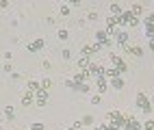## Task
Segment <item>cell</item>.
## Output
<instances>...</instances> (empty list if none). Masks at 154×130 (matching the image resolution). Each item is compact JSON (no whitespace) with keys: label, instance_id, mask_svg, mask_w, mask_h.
I'll return each mask as SVG.
<instances>
[{"label":"cell","instance_id":"obj_1","mask_svg":"<svg viewBox=\"0 0 154 130\" xmlns=\"http://www.w3.org/2000/svg\"><path fill=\"white\" fill-rule=\"evenodd\" d=\"M137 106L141 108L143 113H150V111H152V102L148 100L146 93H137Z\"/></svg>","mask_w":154,"mask_h":130},{"label":"cell","instance_id":"obj_2","mask_svg":"<svg viewBox=\"0 0 154 130\" xmlns=\"http://www.w3.org/2000/svg\"><path fill=\"white\" fill-rule=\"evenodd\" d=\"M111 63H113V67H115L119 74H122V72H126V69H128L126 61H124L122 56H117V54H111Z\"/></svg>","mask_w":154,"mask_h":130},{"label":"cell","instance_id":"obj_3","mask_svg":"<svg viewBox=\"0 0 154 130\" xmlns=\"http://www.w3.org/2000/svg\"><path fill=\"white\" fill-rule=\"evenodd\" d=\"M89 76L96 78V80H98V78H104V67L98 65V63H94V65L89 67Z\"/></svg>","mask_w":154,"mask_h":130},{"label":"cell","instance_id":"obj_4","mask_svg":"<svg viewBox=\"0 0 154 130\" xmlns=\"http://www.w3.org/2000/svg\"><path fill=\"white\" fill-rule=\"evenodd\" d=\"M119 24H128V26H137V17L132 15L130 11H124L119 17Z\"/></svg>","mask_w":154,"mask_h":130},{"label":"cell","instance_id":"obj_5","mask_svg":"<svg viewBox=\"0 0 154 130\" xmlns=\"http://www.w3.org/2000/svg\"><path fill=\"white\" fill-rule=\"evenodd\" d=\"M96 41H98V46H111V39H109L106 31H96Z\"/></svg>","mask_w":154,"mask_h":130},{"label":"cell","instance_id":"obj_6","mask_svg":"<svg viewBox=\"0 0 154 130\" xmlns=\"http://www.w3.org/2000/svg\"><path fill=\"white\" fill-rule=\"evenodd\" d=\"M124 130H141V126L137 124L135 117H126V124H124Z\"/></svg>","mask_w":154,"mask_h":130},{"label":"cell","instance_id":"obj_7","mask_svg":"<svg viewBox=\"0 0 154 130\" xmlns=\"http://www.w3.org/2000/svg\"><path fill=\"white\" fill-rule=\"evenodd\" d=\"M37 106H46V102H48V91L46 89H42V91H37Z\"/></svg>","mask_w":154,"mask_h":130},{"label":"cell","instance_id":"obj_8","mask_svg":"<svg viewBox=\"0 0 154 130\" xmlns=\"http://www.w3.org/2000/svg\"><path fill=\"white\" fill-rule=\"evenodd\" d=\"M124 50H126L128 54H132V56H141L143 54V50L139 46H124Z\"/></svg>","mask_w":154,"mask_h":130},{"label":"cell","instance_id":"obj_9","mask_svg":"<svg viewBox=\"0 0 154 130\" xmlns=\"http://www.w3.org/2000/svg\"><path fill=\"white\" fill-rule=\"evenodd\" d=\"M91 65H94V61H91L89 56H80V59H78V67H83V69H89Z\"/></svg>","mask_w":154,"mask_h":130},{"label":"cell","instance_id":"obj_10","mask_svg":"<svg viewBox=\"0 0 154 130\" xmlns=\"http://www.w3.org/2000/svg\"><path fill=\"white\" fill-rule=\"evenodd\" d=\"M44 48V39H35L33 44H28V50L30 52H37V50H42Z\"/></svg>","mask_w":154,"mask_h":130},{"label":"cell","instance_id":"obj_11","mask_svg":"<svg viewBox=\"0 0 154 130\" xmlns=\"http://www.w3.org/2000/svg\"><path fill=\"white\" fill-rule=\"evenodd\" d=\"M111 13H113V17H122V13H124V9H122L117 2H113L111 5Z\"/></svg>","mask_w":154,"mask_h":130},{"label":"cell","instance_id":"obj_12","mask_svg":"<svg viewBox=\"0 0 154 130\" xmlns=\"http://www.w3.org/2000/svg\"><path fill=\"white\" fill-rule=\"evenodd\" d=\"M104 76L109 78V80H111V78H119V72H117V69H115V67L111 65L109 69H104Z\"/></svg>","mask_w":154,"mask_h":130},{"label":"cell","instance_id":"obj_13","mask_svg":"<svg viewBox=\"0 0 154 130\" xmlns=\"http://www.w3.org/2000/svg\"><path fill=\"white\" fill-rule=\"evenodd\" d=\"M117 44L124 48V46H128V33H117Z\"/></svg>","mask_w":154,"mask_h":130},{"label":"cell","instance_id":"obj_14","mask_svg":"<svg viewBox=\"0 0 154 130\" xmlns=\"http://www.w3.org/2000/svg\"><path fill=\"white\" fill-rule=\"evenodd\" d=\"M30 104H33V93L26 91V93L22 95V106H30Z\"/></svg>","mask_w":154,"mask_h":130},{"label":"cell","instance_id":"obj_15","mask_svg":"<svg viewBox=\"0 0 154 130\" xmlns=\"http://www.w3.org/2000/svg\"><path fill=\"white\" fill-rule=\"evenodd\" d=\"M96 85H98V91H100V93H104V91H106V76H104V78H98Z\"/></svg>","mask_w":154,"mask_h":130},{"label":"cell","instance_id":"obj_16","mask_svg":"<svg viewBox=\"0 0 154 130\" xmlns=\"http://www.w3.org/2000/svg\"><path fill=\"white\" fill-rule=\"evenodd\" d=\"M28 91H30V93L42 91V85H39V83H35V80H30V83H28Z\"/></svg>","mask_w":154,"mask_h":130},{"label":"cell","instance_id":"obj_17","mask_svg":"<svg viewBox=\"0 0 154 130\" xmlns=\"http://www.w3.org/2000/svg\"><path fill=\"white\" fill-rule=\"evenodd\" d=\"M130 13L135 15V17L141 15V13H143V7H141V5H132V7H130Z\"/></svg>","mask_w":154,"mask_h":130},{"label":"cell","instance_id":"obj_18","mask_svg":"<svg viewBox=\"0 0 154 130\" xmlns=\"http://www.w3.org/2000/svg\"><path fill=\"white\" fill-rule=\"evenodd\" d=\"M111 85L115 89H122V87H124V80H122V78H111Z\"/></svg>","mask_w":154,"mask_h":130},{"label":"cell","instance_id":"obj_19","mask_svg":"<svg viewBox=\"0 0 154 130\" xmlns=\"http://www.w3.org/2000/svg\"><path fill=\"white\" fill-rule=\"evenodd\" d=\"M146 35L150 39H154V24H146Z\"/></svg>","mask_w":154,"mask_h":130},{"label":"cell","instance_id":"obj_20","mask_svg":"<svg viewBox=\"0 0 154 130\" xmlns=\"http://www.w3.org/2000/svg\"><path fill=\"white\" fill-rule=\"evenodd\" d=\"M76 91L87 93V91H89V85H87V83H78V85H76Z\"/></svg>","mask_w":154,"mask_h":130},{"label":"cell","instance_id":"obj_21","mask_svg":"<svg viewBox=\"0 0 154 130\" xmlns=\"http://www.w3.org/2000/svg\"><path fill=\"white\" fill-rule=\"evenodd\" d=\"M13 113H15L13 106H7V108H5V117H7V119H13Z\"/></svg>","mask_w":154,"mask_h":130},{"label":"cell","instance_id":"obj_22","mask_svg":"<svg viewBox=\"0 0 154 130\" xmlns=\"http://www.w3.org/2000/svg\"><path fill=\"white\" fill-rule=\"evenodd\" d=\"M143 130H154V122H152V119H148V122L143 124Z\"/></svg>","mask_w":154,"mask_h":130},{"label":"cell","instance_id":"obj_23","mask_svg":"<svg viewBox=\"0 0 154 130\" xmlns=\"http://www.w3.org/2000/svg\"><path fill=\"white\" fill-rule=\"evenodd\" d=\"M59 39H61V41H65V39H67V31H65V28H61V31H59Z\"/></svg>","mask_w":154,"mask_h":130},{"label":"cell","instance_id":"obj_24","mask_svg":"<svg viewBox=\"0 0 154 130\" xmlns=\"http://www.w3.org/2000/svg\"><path fill=\"white\" fill-rule=\"evenodd\" d=\"M61 15H69V5H63V7H61Z\"/></svg>","mask_w":154,"mask_h":130},{"label":"cell","instance_id":"obj_25","mask_svg":"<svg viewBox=\"0 0 154 130\" xmlns=\"http://www.w3.org/2000/svg\"><path fill=\"white\" fill-rule=\"evenodd\" d=\"M30 130H46V128H44V124H39V122H37V124L30 126Z\"/></svg>","mask_w":154,"mask_h":130},{"label":"cell","instance_id":"obj_26","mask_svg":"<svg viewBox=\"0 0 154 130\" xmlns=\"http://www.w3.org/2000/svg\"><path fill=\"white\" fill-rule=\"evenodd\" d=\"M50 85H52V83H50V78H44V80H42V89H48Z\"/></svg>","mask_w":154,"mask_h":130},{"label":"cell","instance_id":"obj_27","mask_svg":"<svg viewBox=\"0 0 154 130\" xmlns=\"http://www.w3.org/2000/svg\"><path fill=\"white\" fill-rule=\"evenodd\" d=\"M83 126H85L83 122H74V126H72V128H74V130H83Z\"/></svg>","mask_w":154,"mask_h":130},{"label":"cell","instance_id":"obj_28","mask_svg":"<svg viewBox=\"0 0 154 130\" xmlns=\"http://www.w3.org/2000/svg\"><path fill=\"white\" fill-rule=\"evenodd\" d=\"M2 69H5V72H9V74L13 72V67H11V63H5V65H2Z\"/></svg>","mask_w":154,"mask_h":130},{"label":"cell","instance_id":"obj_29","mask_svg":"<svg viewBox=\"0 0 154 130\" xmlns=\"http://www.w3.org/2000/svg\"><path fill=\"white\" fill-rule=\"evenodd\" d=\"M91 122H94V117H91V115H85V119H83V124H91Z\"/></svg>","mask_w":154,"mask_h":130},{"label":"cell","instance_id":"obj_30","mask_svg":"<svg viewBox=\"0 0 154 130\" xmlns=\"http://www.w3.org/2000/svg\"><path fill=\"white\" fill-rule=\"evenodd\" d=\"M87 17H89V20H98V13H96V11H89Z\"/></svg>","mask_w":154,"mask_h":130},{"label":"cell","instance_id":"obj_31","mask_svg":"<svg viewBox=\"0 0 154 130\" xmlns=\"http://www.w3.org/2000/svg\"><path fill=\"white\" fill-rule=\"evenodd\" d=\"M150 50H152V52H154V39H152V41H150Z\"/></svg>","mask_w":154,"mask_h":130},{"label":"cell","instance_id":"obj_32","mask_svg":"<svg viewBox=\"0 0 154 130\" xmlns=\"http://www.w3.org/2000/svg\"><path fill=\"white\" fill-rule=\"evenodd\" d=\"M152 106H154V95H152Z\"/></svg>","mask_w":154,"mask_h":130},{"label":"cell","instance_id":"obj_33","mask_svg":"<svg viewBox=\"0 0 154 130\" xmlns=\"http://www.w3.org/2000/svg\"><path fill=\"white\" fill-rule=\"evenodd\" d=\"M0 130H2V126H0Z\"/></svg>","mask_w":154,"mask_h":130},{"label":"cell","instance_id":"obj_34","mask_svg":"<svg viewBox=\"0 0 154 130\" xmlns=\"http://www.w3.org/2000/svg\"><path fill=\"white\" fill-rule=\"evenodd\" d=\"M0 67H2V63H0Z\"/></svg>","mask_w":154,"mask_h":130},{"label":"cell","instance_id":"obj_35","mask_svg":"<svg viewBox=\"0 0 154 130\" xmlns=\"http://www.w3.org/2000/svg\"><path fill=\"white\" fill-rule=\"evenodd\" d=\"M69 130H74V128H69Z\"/></svg>","mask_w":154,"mask_h":130},{"label":"cell","instance_id":"obj_36","mask_svg":"<svg viewBox=\"0 0 154 130\" xmlns=\"http://www.w3.org/2000/svg\"><path fill=\"white\" fill-rule=\"evenodd\" d=\"M152 7H154V2H152Z\"/></svg>","mask_w":154,"mask_h":130}]
</instances>
